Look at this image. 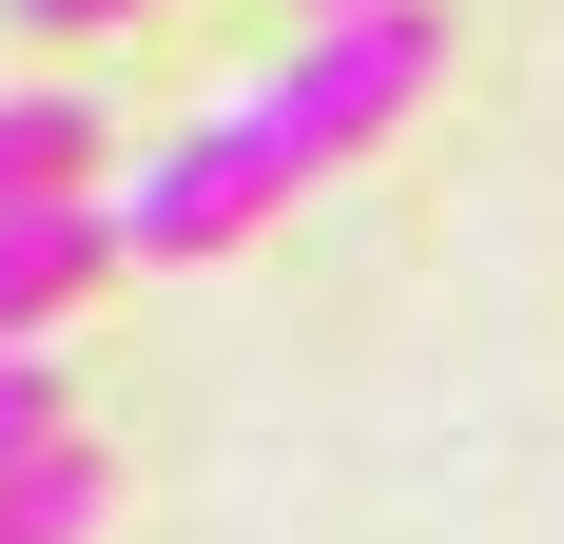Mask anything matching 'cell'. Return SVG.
Instances as JSON below:
<instances>
[{"mask_svg": "<svg viewBox=\"0 0 564 544\" xmlns=\"http://www.w3.org/2000/svg\"><path fill=\"white\" fill-rule=\"evenodd\" d=\"M429 78H448V0H350V20H312V40H292L253 98H215L195 137H156V156L117 175L137 272H195V253H234L253 215H292V175L370 156V137H390Z\"/></svg>", "mask_w": 564, "mask_h": 544, "instance_id": "obj_1", "label": "cell"}, {"mask_svg": "<svg viewBox=\"0 0 564 544\" xmlns=\"http://www.w3.org/2000/svg\"><path fill=\"white\" fill-rule=\"evenodd\" d=\"M117 253H137V233H117V195H40V215H0V350H40Z\"/></svg>", "mask_w": 564, "mask_h": 544, "instance_id": "obj_2", "label": "cell"}, {"mask_svg": "<svg viewBox=\"0 0 564 544\" xmlns=\"http://www.w3.org/2000/svg\"><path fill=\"white\" fill-rule=\"evenodd\" d=\"M98 156H117V137H98L78 98H0V215H40V195H98Z\"/></svg>", "mask_w": 564, "mask_h": 544, "instance_id": "obj_3", "label": "cell"}, {"mask_svg": "<svg viewBox=\"0 0 564 544\" xmlns=\"http://www.w3.org/2000/svg\"><path fill=\"white\" fill-rule=\"evenodd\" d=\"M98 487H117V467H98V428H58L40 467L0 487V544H78V525H98Z\"/></svg>", "mask_w": 564, "mask_h": 544, "instance_id": "obj_4", "label": "cell"}, {"mask_svg": "<svg viewBox=\"0 0 564 544\" xmlns=\"http://www.w3.org/2000/svg\"><path fill=\"white\" fill-rule=\"evenodd\" d=\"M58 428H78V409H58V370H40V350H0V487H20Z\"/></svg>", "mask_w": 564, "mask_h": 544, "instance_id": "obj_5", "label": "cell"}, {"mask_svg": "<svg viewBox=\"0 0 564 544\" xmlns=\"http://www.w3.org/2000/svg\"><path fill=\"white\" fill-rule=\"evenodd\" d=\"M20 40H98V20H137V0H0Z\"/></svg>", "mask_w": 564, "mask_h": 544, "instance_id": "obj_6", "label": "cell"}, {"mask_svg": "<svg viewBox=\"0 0 564 544\" xmlns=\"http://www.w3.org/2000/svg\"><path fill=\"white\" fill-rule=\"evenodd\" d=\"M312 20H350V0H312Z\"/></svg>", "mask_w": 564, "mask_h": 544, "instance_id": "obj_7", "label": "cell"}]
</instances>
